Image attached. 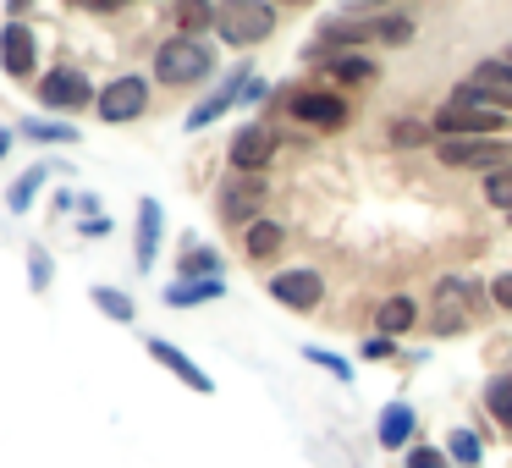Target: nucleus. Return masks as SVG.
Listing matches in <instances>:
<instances>
[{
  "instance_id": "1",
  "label": "nucleus",
  "mask_w": 512,
  "mask_h": 468,
  "mask_svg": "<svg viewBox=\"0 0 512 468\" xmlns=\"http://www.w3.org/2000/svg\"><path fill=\"white\" fill-rule=\"evenodd\" d=\"M413 23L397 12H380V17H331L320 23V45H309V61H325L331 50H358V45H408Z\"/></svg>"
},
{
  "instance_id": "2",
  "label": "nucleus",
  "mask_w": 512,
  "mask_h": 468,
  "mask_svg": "<svg viewBox=\"0 0 512 468\" xmlns=\"http://www.w3.org/2000/svg\"><path fill=\"white\" fill-rule=\"evenodd\" d=\"M512 111H501V105H490L485 94L474 89V83H457L452 100L435 111V138H490V133H507Z\"/></svg>"
},
{
  "instance_id": "3",
  "label": "nucleus",
  "mask_w": 512,
  "mask_h": 468,
  "mask_svg": "<svg viewBox=\"0 0 512 468\" xmlns=\"http://www.w3.org/2000/svg\"><path fill=\"white\" fill-rule=\"evenodd\" d=\"M215 72V50L193 34H171L166 45L155 50V78L166 89H188V83H204Z\"/></svg>"
},
{
  "instance_id": "4",
  "label": "nucleus",
  "mask_w": 512,
  "mask_h": 468,
  "mask_svg": "<svg viewBox=\"0 0 512 468\" xmlns=\"http://www.w3.org/2000/svg\"><path fill=\"white\" fill-rule=\"evenodd\" d=\"M215 34L232 50L265 45V39L276 34V6H270V0H221V6H215Z\"/></svg>"
},
{
  "instance_id": "5",
  "label": "nucleus",
  "mask_w": 512,
  "mask_h": 468,
  "mask_svg": "<svg viewBox=\"0 0 512 468\" xmlns=\"http://www.w3.org/2000/svg\"><path fill=\"white\" fill-rule=\"evenodd\" d=\"M435 160L452 171H501L512 166V144L501 133L490 138H435Z\"/></svg>"
},
{
  "instance_id": "6",
  "label": "nucleus",
  "mask_w": 512,
  "mask_h": 468,
  "mask_svg": "<svg viewBox=\"0 0 512 468\" xmlns=\"http://www.w3.org/2000/svg\"><path fill=\"white\" fill-rule=\"evenodd\" d=\"M94 111H100V122H111V127H122V122H138V116L149 111V78H116V83H105L100 94H94Z\"/></svg>"
},
{
  "instance_id": "7",
  "label": "nucleus",
  "mask_w": 512,
  "mask_h": 468,
  "mask_svg": "<svg viewBox=\"0 0 512 468\" xmlns=\"http://www.w3.org/2000/svg\"><path fill=\"white\" fill-rule=\"evenodd\" d=\"M259 204H265V177H259V171H237V177L221 182V193H215V210L232 226L259 221Z\"/></svg>"
},
{
  "instance_id": "8",
  "label": "nucleus",
  "mask_w": 512,
  "mask_h": 468,
  "mask_svg": "<svg viewBox=\"0 0 512 468\" xmlns=\"http://www.w3.org/2000/svg\"><path fill=\"white\" fill-rule=\"evenodd\" d=\"M39 105L45 111H83V105H94V83L83 78L78 67H56V72H45L39 78Z\"/></svg>"
},
{
  "instance_id": "9",
  "label": "nucleus",
  "mask_w": 512,
  "mask_h": 468,
  "mask_svg": "<svg viewBox=\"0 0 512 468\" xmlns=\"http://www.w3.org/2000/svg\"><path fill=\"white\" fill-rule=\"evenodd\" d=\"M287 111L298 116L303 127H320V133H331V127H347V100L336 89H298L287 100Z\"/></svg>"
},
{
  "instance_id": "10",
  "label": "nucleus",
  "mask_w": 512,
  "mask_h": 468,
  "mask_svg": "<svg viewBox=\"0 0 512 468\" xmlns=\"http://www.w3.org/2000/svg\"><path fill=\"white\" fill-rule=\"evenodd\" d=\"M270 298L298 309V314H309V309H320L325 281H320V270H281V276H270Z\"/></svg>"
},
{
  "instance_id": "11",
  "label": "nucleus",
  "mask_w": 512,
  "mask_h": 468,
  "mask_svg": "<svg viewBox=\"0 0 512 468\" xmlns=\"http://www.w3.org/2000/svg\"><path fill=\"white\" fill-rule=\"evenodd\" d=\"M0 67H6V78H17V83H23L28 72L39 67L34 28H28V23H17V17H12L6 28H0Z\"/></svg>"
},
{
  "instance_id": "12",
  "label": "nucleus",
  "mask_w": 512,
  "mask_h": 468,
  "mask_svg": "<svg viewBox=\"0 0 512 468\" xmlns=\"http://www.w3.org/2000/svg\"><path fill=\"white\" fill-rule=\"evenodd\" d=\"M149 353H155V364H160V369H171V375H177V380H182V386H188V391H204V397H210V391H215V380L204 375V369L193 364V358L182 353L177 342H160V336H155V342H149Z\"/></svg>"
},
{
  "instance_id": "13",
  "label": "nucleus",
  "mask_w": 512,
  "mask_h": 468,
  "mask_svg": "<svg viewBox=\"0 0 512 468\" xmlns=\"http://www.w3.org/2000/svg\"><path fill=\"white\" fill-rule=\"evenodd\" d=\"M270 155H276V133H270V127H243V133L232 138V166L237 171H265Z\"/></svg>"
},
{
  "instance_id": "14",
  "label": "nucleus",
  "mask_w": 512,
  "mask_h": 468,
  "mask_svg": "<svg viewBox=\"0 0 512 468\" xmlns=\"http://www.w3.org/2000/svg\"><path fill=\"white\" fill-rule=\"evenodd\" d=\"M468 83H474V89L485 94L490 105H501V111H512V67H507V56H490V61H479V67L468 72Z\"/></svg>"
},
{
  "instance_id": "15",
  "label": "nucleus",
  "mask_w": 512,
  "mask_h": 468,
  "mask_svg": "<svg viewBox=\"0 0 512 468\" xmlns=\"http://www.w3.org/2000/svg\"><path fill=\"white\" fill-rule=\"evenodd\" d=\"M243 83H248V72H237V78H226L221 89H215L210 100H204V105H193V111H188V133H199V127H210L215 116L232 111V105L243 100Z\"/></svg>"
},
{
  "instance_id": "16",
  "label": "nucleus",
  "mask_w": 512,
  "mask_h": 468,
  "mask_svg": "<svg viewBox=\"0 0 512 468\" xmlns=\"http://www.w3.org/2000/svg\"><path fill=\"white\" fill-rule=\"evenodd\" d=\"M435 303H441V331H457L463 309L474 303V281L468 276H441L435 281Z\"/></svg>"
},
{
  "instance_id": "17",
  "label": "nucleus",
  "mask_w": 512,
  "mask_h": 468,
  "mask_svg": "<svg viewBox=\"0 0 512 468\" xmlns=\"http://www.w3.org/2000/svg\"><path fill=\"white\" fill-rule=\"evenodd\" d=\"M160 226H166V215H160L155 199H138V270H155V248H160Z\"/></svg>"
},
{
  "instance_id": "18",
  "label": "nucleus",
  "mask_w": 512,
  "mask_h": 468,
  "mask_svg": "<svg viewBox=\"0 0 512 468\" xmlns=\"http://www.w3.org/2000/svg\"><path fill=\"white\" fill-rule=\"evenodd\" d=\"M281 243H287V232H281L276 221H265V215L243 226V254H248V259H276Z\"/></svg>"
},
{
  "instance_id": "19",
  "label": "nucleus",
  "mask_w": 512,
  "mask_h": 468,
  "mask_svg": "<svg viewBox=\"0 0 512 468\" xmlns=\"http://www.w3.org/2000/svg\"><path fill=\"white\" fill-rule=\"evenodd\" d=\"M320 67L331 72V83H369V78L380 72L375 61H369V56H358V50H331V56H325Z\"/></svg>"
},
{
  "instance_id": "20",
  "label": "nucleus",
  "mask_w": 512,
  "mask_h": 468,
  "mask_svg": "<svg viewBox=\"0 0 512 468\" xmlns=\"http://www.w3.org/2000/svg\"><path fill=\"white\" fill-rule=\"evenodd\" d=\"M221 292H226L221 276H182V281H171V287H166V303L188 309V303H210V298H221Z\"/></svg>"
},
{
  "instance_id": "21",
  "label": "nucleus",
  "mask_w": 512,
  "mask_h": 468,
  "mask_svg": "<svg viewBox=\"0 0 512 468\" xmlns=\"http://www.w3.org/2000/svg\"><path fill=\"white\" fill-rule=\"evenodd\" d=\"M171 23H177V34L204 39V28H215V0H177L171 6Z\"/></svg>"
},
{
  "instance_id": "22",
  "label": "nucleus",
  "mask_w": 512,
  "mask_h": 468,
  "mask_svg": "<svg viewBox=\"0 0 512 468\" xmlns=\"http://www.w3.org/2000/svg\"><path fill=\"white\" fill-rule=\"evenodd\" d=\"M408 441H413V408L408 402L380 408V446H408Z\"/></svg>"
},
{
  "instance_id": "23",
  "label": "nucleus",
  "mask_w": 512,
  "mask_h": 468,
  "mask_svg": "<svg viewBox=\"0 0 512 468\" xmlns=\"http://www.w3.org/2000/svg\"><path fill=\"white\" fill-rule=\"evenodd\" d=\"M485 408L501 430H512V375H490L485 380Z\"/></svg>"
},
{
  "instance_id": "24",
  "label": "nucleus",
  "mask_w": 512,
  "mask_h": 468,
  "mask_svg": "<svg viewBox=\"0 0 512 468\" xmlns=\"http://www.w3.org/2000/svg\"><path fill=\"white\" fill-rule=\"evenodd\" d=\"M413 320H419L413 298H386V303H380V336H402Z\"/></svg>"
},
{
  "instance_id": "25",
  "label": "nucleus",
  "mask_w": 512,
  "mask_h": 468,
  "mask_svg": "<svg viewBox=\"0 0 512 468\" xmlns=\"http://www.w3.org/2000/svg\"><path fill=\"white\" fill-rule=\"evenodd\" d=\"M391 144H397V149L435 144V127H430V122H413V116H402V122H391Z\"/></svg>"
},
{
  "instance_id": "26",
  "label": "nucleus",
  "mask_w": 512,
  "mask_h": 468,
  "mask_svg": "<svg viewBox=\"0 0 512 468\" xmlns=\"http://www.w3.org/2000/svg\"><path fill=\"white\" fill-rule=\"evenodd\" d=\"M94 309H105L116 325H133V298L116 292V287H94Z\"/></svg>"
},
{
  "instance_id": "27",
  "label": "nucleus",
  "mask_w": 512,
  "mask_h": 468,
  "mask_svg": "<svg viewBox=\"0 0 512 468\" xmlns=\"http://www.w3.org/2000/svg\"><path fill=\"white\" fill-rule=\"evenodd\" d=\"M23 133L34 144H78V127L72 122H23Z\"/></svg>"
},
{
  "instance_id": "28",
  "label": "nucleus",
  "mask_w": 512,
  "mask_h": 468,
  "mask_svg": "<svg viewBox=\"0 0 512 468\" xmlns=\"http://www.w3.org/2000/svg\"><path fill=\"white\" fill-rule=\"evenodd\" d=\"M182 276H221V254H215V248L188 243V254H182Z\"/></svg>"
},
{
  "instance_id": "29",
  "label": "nucleus",
  "mask_w": 512,
  "mask_h": 468,
  "mask_svg": "<svg viewBox=\"0 0 512 468\" xmlns=\"http://www.w3.org/2000/svg\"><path fill=\"white\" fill-rule=\"evenodd\" d=\"M485 199L496 204V210H507V215H512V166L485 171Z\"/></svg>"
},
{
  "instance_id": "30",
  "label": "nucleus",
  "mask_w": 512,
  "mask_h": 468,
  "mask_svg": "<svg viewBox=\"0 0 512 468\" xmlns=\"http://www.w3.org/2000/svg\"><path fill=\"white\" fill-rule=\"evenodd\" d=\"M39 182H45V166L23 171V177L12 182V193H6V204H12V210H28V204H34V193H39Z\"/></svg>"
},
{
  "instance_id": "31",
  "label": "nucleus",
  "mask_w": 512,
  "mask_h": 468,
  "mask_svg": "<svg viewBox=\"0 0 512 468\" xmlns=\"http://www.w3.org/2000/svg\"><path fill=\"white\" fill-rule=\"evenodd\" d=\"M446 452H452L463 468H474L479 457H485V452H479V435H474V430H452V441H446Z\"/></svg>"
},
{
  "instance_id": "32",
  "label": "nucleus",
  "mask_w": 512,
  "mask_h": 468,
  "mask_svg": "<svg viewBox=\"0 0 512 468\" xmlns=\"http://www.w3.org/2000/svg\"><path fill=\"white\" fill-rule=\"evenodd\" d=\"M309 358H314V364H320V369H331L336 380H353V369H347V364H342V358H336V353H325V347H309Z\"/></svg>"
},
{
  "instance_id": "33",
  "label": "nucleus",
  "mask_w": 512,
  "mask_h": 468,
  "mask_svg": "<svg viewBox=\"0 0 512 468\" xmlns=\"http://www.w3.org/2000/svg\"><path fill=\"white\" fill-rule=\"evenodd\" d=\"M408 468H446V457L435 446H419V452H408Z\"/></svg>"
},
{
  "instance_id": "34",
  "label": "nucleus",
  "mask_w": 512,
  "mask_h": 468,
  "mask_svg": "<svg viewBox=\"0 0 512 468\" xmlns=\"http://www.w3.org/2000/svg\"><path fill=\"white\" fill-rule=\"evenodd\" d=\"M490 292H496L501 309H512V270H507V276H496V287H490Z\"/></svg>"
},
{
  "instance_id": "35",
  "label": "nucleus",
  "mask_w": 512,
  "mask_h": 468,
  "mask_svg": "<svg viewBox=\"0 0 512 468\" xmlns=\"http://www.w3.org/2000/svg\"><path fill=\"white\" fill-rule=\"evenodd\" d=\"M391 353V336H369L364 342V358H386Z\"/></svg>"
},
{
  "instance_id": "36",
  "label": "nucleus",
  "mask_w": 512,
  "mask_h": 468,
  "mask_svg": "<svg viewBox=\"0 0 512 468\" xmlns=\"http://www.w3.org/2000/svg\"><path fill=\"white\" fill-rule=\"evenodd\" d=\"M122 6H133V0H83V12H122Z\"/></svg>"
},
{
  "instance_id": "37",
  "label": "nucleus",
  "mask_w": 512,
  "mask_h": 468,
  "mask_svg": "<svg viewBox=\"0 0 512 468\" xmlns=\"http://www.w3.org/2000/svg\"><path fill=\"white\" fill-rule=\"evenodd\" d=\"M34 287H39V292L50 287V259H45V254H34Z\"/></svg>"
},
{
  "instance_id": "38",
  "label": "nucleus",
  "mask_w": 512,
  "mask_h": 468,
  "mask_svg": "<svg viewBox=\"0 0 512 468\" xmlns=\"http://www.w3.org/2000/svg\"><path fill=\"white\" fill-rule=\"evenodd\" d=\"M6 12H12V17H17V23H23V17H28V12H34V0H6Z\"/></svg>"
},
{
  "instance_id": "39",
  "label": "nucleus",
  "mask_w": 512,
  "mask_h": 468,
  "mask_svg": "<svg viewBox=\"0 0 512 468\" xmlns=\"http://www.w3.org/2000/svg\"><path fill=\"white\" fill-rule=\"evenodd\" d=\"M6 149H12V133H0V160H6Z\"/></svg>"
},
{
  "instance_id": "40",
  "label": "nucleus",
  "mask_w": 512,
  "mask_h": 468,
  "mask_svg": "<svg viewBox=\"0 0 512 468\" xmlns=\"http://www.w3.org/2000/svg\"><path fill=\"white\" fill-rule=\"evenodd\" d=\"M364 6H397V0H364Z\"/></svg>"
},
{
  "instance_id": "41",
  "label": "nucleus",
  "mask_w": 512,
  "mask_h": 468,
  "mask_svg": "<svg viewBox=\"0 0 512 468\" xmlns=\"http://www.w3.org/2000/svg\"><path fill=\"white\" fill-rule=\"evenodd\" d=\"M281 6H309V0H281Z\"/></svg>"
},
{
  "instance_id": "42",
  "label": "nucleus",
  "mask_w": 512,
  "mask_h": 468,
  "mask_svg": "<svg viewBox=\"0 0 512 468\" xmlns=\"http://www.w3.org/2000/svg\"><path fill=\"white\" fill-rule=\"evenodd\" d=\"M501 56H507V67H512V50H501Z\"/></svg>"
},
{
  "instance_id": "43",
  "label": "nucleus",
  "mask_w": 512,
  "mask_h": 468,
  "mask_svg": "<svg viewBox=\"0 0 512 468\" xmlns=\"http://www.w3.org/2000/svg\"><path fill=\"white\" fill-rule=\"evenodd\" d=\"M67 6H83V0H67Z\"/></svg>"
},
{
  "instance_id": "44",
  "label": "nucleus",
  "mask_w": 512,
  "mask_h": 468,
  "mask_svg": "<svg viewBox=\"0 0 512 468\" xmlns=\"http://www.w3.org/2000/svg\"><path fill=\"white\" fill-rule=\"evenodd\" d=\"M507 221H512V215H507Z\"/></svg>"
}]
</instances>
